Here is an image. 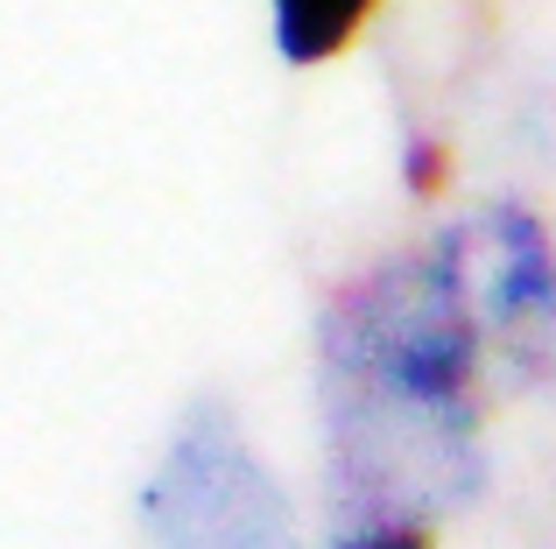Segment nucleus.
Segmentation results:
<instances>
[{"instance_id":"obj_1","label":"nucleus","mask_w":556,"mask_h":549,"mask_svg":"<svg viewBox=\"0 0 556 549\" xmlns=\"http://www.w3.org/2000/svg\"><path fill=\"white\" fill-rule=\"evenodd\" d=\"M479 339L444 247L388 254L317 317V409L353 528L479 494Z\"/></svg>"},{"instance_id":"obj_2","label":"nucleus","mask_w":556,"mask_h":549,"mask_svg":"<svg viewBox=\"0 0 556 549\" xmlns=\"http://www.w3.org/2000/svg\"><path fill=\"white\" fill-rule=\"evenodd\" d=\"M141 522L155 549H289L282 486L218 401H198L177 423L141 494Z\"/></svg>"},{"instance_id":"obj_3","label":"nucleus","mask_w":556,"mask_h":549,"mask_svg":"<svg viewBox=\"0 0 556 549\" xmlns=\"http://www.w3.org/2000/svg\"><path fill=\"white\" fill-rule=\"evenodd\" d=\"M458 296L472 310L479 339L507 353H549L556 345V247L543 219L521 205H486L472 219L437 233Z\"/></svg>"},{"instance_id":"obj_4","label":"nucleus","mask_w":556,"mask_h":549,"mask_svg":"<svg viewBox=\"0 0 556 549\" xmlns=\"http://www.w3.org/2000/svg\"><path fill=\"white\" fill-rule=\"evenodd\" d=\"M380 0H268V28L275 50L289 64H331L359 28L374 22Z\"/></svg>"},{"instance_id":"obj_5","label":"nucleus","mask_w":556,"mask_h":549,"mask_svg":"<svg viewBox=\"0 0 556 549\" xmlns=\"http://www.w3.org/2000/svg\"><path fill=\"white\" fill-rule=\"evenodd\" d=\"M339 549H430V528H416V522H367V528H353Z\"/></svg>"}]
</instances>
